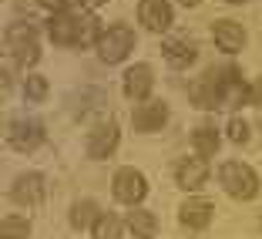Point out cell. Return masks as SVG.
<instances>
[{
  "label": "cell",
  "mask_w": 262,
  "mask_h": 239,
  "mask_svg": "<svg viewBox=\"0 0 262 239\" xmlns=\"http://www.w3.org/2000/svg\"><path fill=\"white\" fill-rule=\"evenodd\" d=\"M47 34L61 47H88V44H98V21L91 14H74L68 7V10L51 17Z\"/></svg>",
  "instance_id": "cell-1"
},
{
  "label": "cell",
  "mask_w": 262,
  "mask_h": 239,
  "mask_svg": "<svg viewBox=\"0 0 262 239\" xmlns=\"http://www.w3.org/2000/svg\"><path fill=\"white\" fill-rule=\"evenodd\" d=\"M219 178H222L225 192H229L232 199H252V195L259 192V175L242 162H225L222 172H219Z\"/></svg>",
  "instance_id": "cell-2"
},
{
  "label": "cell",
  "mask_w": 262,
  "mask_h": 239,
  "mask_svg": "<svg viewBox=\"0 0 262 239\" xmlns=\"http://www.w3.org/2000/svg\"><path fill=\"white\" fill-rule=\"evenodd\" d=\"M7 51L17 57V64H34L40 57V44H37V31L27 21L10 24L7 27Z\"/></svg>",
  "instance_id": "cell-3"
},
{
  "label": "cell",
  "mask_w": 262,
  "mask_h": 239,
  "mask_svg": "<svg viewBox=\"0 0 262 239\" xmlns=\"http://www.w3.org/2000/svg\"><path fill=\"white\" fill-rule=\"evenodd\" d=\"M131 51H135V34L128 27H108L98 37V54L104 64H121Z\"/></svg>",
  "instance_id": "cell-4"
},
{
  "label": "cell",
  "mask_w": 262,
  "mask_h": 239,
  "mask_svg": "<svg viewBox=\"0 0 262 239\" xmlns=\"http://www.w3.org/2000/svg\"><path fill=\"white\" fill-rule=\"evenodd\" d=\"M111 192H115L118 202L135 206V202H141L148 195V182L138 169H118L115 178H111Z\"/></svg>",
  "instance_id": "cell-5"
},
{
  "label": "cell",
  "mask_w": 262,
  "mask_h": 239,
  "mask_svg": "<svg viewBox=\"0 0 262 239\" xmlns=\"http://www.w3.org/2000/svg\"><path fill=\"white\" fill-rule=\"evenodd\" d=\"M219 98H222L225 108H242V105H249V88L242 85V77L235 68H225L219 71Z\"/></svg>",
  "instance_id": "cell-6"
},
{
  "label": "cell",
  "mask_w": 262,
  "mask_h": 239,
  "mask_svg": "<svg viewBox=\"0 0 262 239\" xmlns=\"http://www.w3.org/2000/svg\"><path fill=\"white\" fill-rule=\"evenodd\" d=\"M175 178H178V189H188V192L202 189L205 178H208V158H202V155L182 158V162L175 165Z\"/></svg>",
  "instance_id": "cell-7"
},
{
  "label": "cell",
  "mask_w": 262,
  "mask_h": 239,
  "mask_svg": "<svg viewBox=\"0 0 262 239\" xmlns=\"http://www.w3.org/2000/svg\"><path fill=\"white\" fill-rule=\"evenodd\" d=\"M188 98H192L195 108H219L222 98H219V71H212L208 77H195L188 85Z\"/></svg>",
  "instance_id": "cell-8"
},
{
  "label": "cell",
  "mask_w": 262,
  "mask_h": 239,
  "mask_svg": "<svg viewBox=\"0 0 262 239\" xmlns=\"http://www.w3.org/2000/svg\"><path fill=\"white\" fill-rule=\"evenodd\" d=\"M138 21L145 24L148 31H155V34L168 31V24H171L168 0H141V4H138Z\"/></svg>",
  "instance_id": "cell-9"
},
{
  "label": "cell",
  "mask_w": 262,
  "mask_h": 239,
  "mask_svg": "<svg viewBox=\"0 0 262 239\" xmlns=\"http://www.w3.org/2000/svg\"><path fill=\"white\" fill-rule=\"evenodd\" d=\"M10 195H14L17 206H37V202H44V175H37V172L20 175L14 182V189H10Z\"/></svg>",
  "instance_id": "cell-10"
},
{
  "label": "cell",
  "mask_w": 262,
  "mask_h": 239,
  "mask_svg": "<svg viewBox=\"0 0 262 239\" xmlns=\"http://www.w3.org/2000/svg\"><path fill=\"white\" fill-rule=\"evenodd\" d=\"M151 85H155L151 64H135V68H128V74H124V94L135 98V101L148 98V94H151Z\"/></svg>",
  "instance_id": "cell-11"
},
{
  "label": "cell",
  "mask_w": 262,
  "mask_h": 239,
  "mask_svg": "<svg viewBox=\"0 0 262 239\" xmlns=\"http://www.w3.org/2000/svg\"><path fill=\"white\" fill-rule=\"evenodd\" d=\"M118 138H121V131H118L115 122H108V125H101V128H94V131H91V138H88V155H91V158H108V155L115 152Z\"/></svg>",
  "instance_id": "cell-12"
},
{
  "label": "cell",
  "mask_w": 262,
  "mask_h": 239,
  "mask_svg": "<svg viewBox=\"0 0 262 239\" xmlns=\"http://www.w3.org/2000/svg\"><path fill=\"white\" fill-rule=\"evenodd\" d=\"M44 142V128L37 122H17L10 125V145L17 152H34V148Z\"/></svg>",
  "instance_id": "cell-13"
},
{
  "label": "cell",
  "mask_w": 262,
  "mask_h": 239,
  "mask_svg": "<svg viewBox=\"0 0 262 239\" xmlns=\"http://www.w3.org/2000/svg\"><path fill=\"white\" fill-rule=\"evenodd\" d=\"M215 44H219V51H225V54L242 51V47H246V31H242V24L215 21Z\"/></svg>",
  "instance_id": "cell-14"
},
{
  "label": "cell",
  "mask_w": 262,
  "mask_h": 239,
  "mask_svg": "<svg viewBox=\"0 0 262 239\" xmlns=\"http://www.w3.org/2000/svg\"><path fill=\"white\" fill-rule=\"evenodd\" d=\"M165 122H168L165 101H148V105H138V108H135V128L138 131H158Z\"/></svg>",
  "instance_id": "cell-15"
},
{
  "label": "cell",
  "mask_w": 262,
  "mask_h": 239,
  "mask_svg": "<svg viewBox=\"0 0 262 239\" xmlns=\"http://www.w3.org/2000/svg\"><path fill=\"white\" fill-rule=\"evenodd\" d=\"M212 212H215V209H212L208 199H188L185 206L178 209V219H182L188 229H205V226L212 223Z\"/></svg>",
  "instance_id": "cell-16"
},
{
  "label": "cell",
  "mask_w": 262,
  "mask_h": 239,
  "mask_svg": "<svg viewBox=\"0 0 262 239\" xmlns=\"http://www.w3.org/2000/svg\"><path fill=\"white\" fill-rule=\"evenodd\" d=\"M162 51H165V61H168L171 68H188V64H195V47L188 44V41L168 37L162 44Z\"/></svg>",
  "instance_id": "cell-17"
},
{
  "label": "cell",
  "mask_w": 262,
  "mask_h": 239,
  "mask_svg": "<svg viewBox=\"0 0 262 239\" xmlns=\"http://www.w3.org/2000/svg\"><path fill=\"white\" fill-rule=\"evenodd\" d=\"M128 229L135 232V239H151L158 232V219L145 209H135V212H128Z\"/></svg>",
  "instance_id": "cell-18"
},
{
  "label": "cell",
  "mask_w": 262,
  "mask_h": 239,
  "mask_svg": "<svg viewBox=\"0 0 262 239\" xmlns=\"http://www.w3.org/2000/svg\"><path fill=\"white\" fill-rule=\"evenodd\" d=\"M101 219V209H98V202H91V199H81L77 206H71V226L74 229H88V226H94Z\"/></svg>",
  "instance_id": "cell-19"
},
{
  "label": "cell",
  "mask_w": 262,
  "mask_h": 239,
  "mask_svg": "<svg viewBox=\"0 0 262 239\" xmlns=\"http://www.w3.org/2000/svg\"><path fill=\"white\" fill-rule=\"evenodd\" d=\"M192 145H195V152H199L202 158L215 155L219 152V135H215V128H195L192 131Z\"/></svg>",
  "instance_id": "cell-20"
},
{
  "label": "cell",
  "mask_w": 262,
  "mask_h": 239,
  "mask_svg": "<svg viewBox=\"0 0 262 239\" xmlns=\"http://www.w3.org/2000/svg\"><path fill=\"white\" fill-rule=\"evenodd\" d=\"M94 229V239H121V219L115 216V212H101V219L91 226Z\"/></svg>",
  "instance_id": "cell-21"
},
{
  "label": "cell",
  "mask_w": 262,
  "mask_h": 239,
  "mask_svg": "<svg viewBox=\"0 0 262 239\" xmlns=\"http://www.w3.org/2000/svg\"><path fill=\"white\" fill-rule=\"evenodd\" d=\"M31 236V223L20 216H4L0 223V239H27Z\"/></svg>",
  "instance_id": "cell-22"
},
{
  "label": "cell",
  "mask_w": 262,
  "mask_h": 239,
  "mask_svg": "<svg viewBox=\"0 0 262 239\" xmlns=\"http://www.w3.org/2000/svg\"><path fill=\"white\" fill-rule=\"evenodd\" d=\"M44 94H47V81L40 74H31L27 77V98L31 101H44Z\"/></svg>",
  "instance_id": "cell-23"
},
{
  "label": "cell",
  "mask_w": 262,
  "mask_h": 239,
  "mask_svg": "<svg viewBox=\"0 0 262 239\" xmlns=\"http://www.w3.org/2000/svg\"><path fill=\"white\" fill-rule=\"evenodd\" d=\"M229 138L239 142V145H242V142H249V125L242 122V118H232V122H229Z\"/></svg>",
  "instance_id": "cell-24"
},
{
  "label": "cell",
  "mask_w": 262,
  "mask_h": 239,
  "mask_svg": "<svg viewBox=\"0 0 262 239\" xmlns=\"http://www.w3.org/2000/svg\"><path fill=\"white\" fill-rule=\"evenodd\" d=\"M249 105H255V108H262V77L255 81L252 88H249Z\"/></svg>",
  "instance_id": "cell-25"
},
{
  "label": "cell",
  "mask_w": 262,
  "mask_h": 239,
  "mask_svg": "<svg viewBox=\"0 0 262 239\" xmlns=\"http://www.w3.org/2000/svg\"><path fill=\"white\" fill-rule=\"evenodd\" d=\"M40 4H44V7H51L54 14H61V10H68V4H71V0H40Z\"/></svg>",
  "instance_id": "cell-26"
},
{
  "label": "cell",
  "mask_w": 262,
  "mask_h": 239,
  "mask_svg": "<svg viewBox=\"0 0 262 239\" xmlns=\"http://www.w3.org/2000/svg\"><path fill=\"white\" fill-rule=\"evenodd\" d=\"M81 4H84V7H101L104 0H81Z\"/></svg>",
  "instance_id": "cell-27"
},
{
  "label": "cell",
  "mask_w": 262,
  "mask_h": 239,
  "mask_svg": "<svg viewBox=\"0 0 262 239\" xmlns=\"http://www.w3.org/2000/svg\"><path fill=\"white\" fill-rule=\"evenodd\" d=\"M182 4H185V7H195V4H199V0H182Z\"/></svg>",
  "instance_id": "cell-28"
},
{
  "label": "cell",
  "mask_w": 262,
  "mask_h": 239,
  "mask_svg": "<svg viewBox=\"0 0 262 239\" xmlns=\"http://www.w3.org/2000/svg\"><path fill=\"white\" fill-rule=\"evenodd\" d=\"M229 4H242V0H229Z\"/></svg>",
  "instance_id": "cell-29"
}]
</instances>
